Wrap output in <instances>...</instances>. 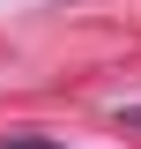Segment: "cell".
Returning a JSON list of instances; mask_svg holds the SVG:
<instances>
[{
    "mask_svg": "<svg viewBox=\"0 0 141 149\" xmlns=\"http://www.w3.org/2000/svg\"><path fill=\"white\" fill-rule=\"evenodd\" d=\"M119 127H126V134H141V104H119Z\"/></svg>",
    "mask_w": 141,
    "mask_h": 149,
    "instance_id": "cell-1",
    "label": "cell"
},
{
    "mask_svg": "<svg viewBox=\"0 0 141 149\" xmlns=\"http://www.w3.org/2000/svg\"><path fill=\"white\" fill-rule=\"evenodd\" d=\"M15 149H52V142H15Z\"/></svg>",
    "mask_w": 141,
    "mask_h": 149,
    "instance_id": "cell-2",
    "label": "cell"
}]
</instances>
